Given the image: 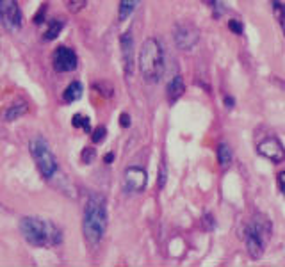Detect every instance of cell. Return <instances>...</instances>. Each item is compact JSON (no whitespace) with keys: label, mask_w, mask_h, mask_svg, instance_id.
I'll list each match as a JSON object with an SVG mask.
<instances>
[{"label":"cell","mask_w":285,"mask_h":267,"mask_svg":"<svg viewBox=\"0 0 285 267\" xmlns=\"http://www.w3.org/2000/svg\"><path fill=\"white\" fill-rule=\"evenodd\" d=\"M109 224L107 200L100 192H91L86 201L84 216H82V233L89 246L96 248L102 242Z\"/></svg>","instance_id":"cell-1"},{"label":"cell","mask_w":285,"mask_h":267,"mask_svg":"<svg viewBox=\"0 0 285 267\" xmlns=\"http://www.w3.org/2000/svg\"><path fill=\"white\" fill-rule=\"evenodd\" d=\"M20 233L32 248H55L62 244V230L50 219L25 216L20 219Z\"/></svg>","instance_id":"cell-2"},{"label":"cell","mask_w":285,"mask_h":267,"mask_svg":"<svg viewBox=\"0 0 285 267\" xmlns=\"http://www.w3.org/2000/svg\"><path fill=\"white\" fill-rule=\"evenodd\" d=\"M138 66L141 77L146 84H157L164 77L166 71V53L164 46L157 38H148L139 50Z\"/></svg>","instance_id":"cell-3"},{"label":"cell","mask_w":285,"mask_h":267,"mask_svg":"<svg viewBox=\"0 0 285 267\" xmlns=\"http://www.w3.org/2000/svg\"><path fill=\"white\" fill-rule=\"evenodd\" d=\"M273 235V224L266 214L255 212L249 218L248 226L244 228V242L246 249L251 258L260 260L266 253V246Z\"/></svg>","instance_id":"cell-4"},{"label":"cell","mask_w":285,"mask_h":267,"mask_svg":"<svg viewBox=\"0 0 285 267\" xmlns=\"http://www.w3.org/2000/svg\"><path fill=\"white\" fill-rule=\"evenodd\" d=\"M29 151H31V157L41 177L45 180H53L55 175L59 173V164L47 139L43 135L32 137L31 142H29Z\"/></svg>","instance_id":"cell-5"},{"label":"cell","mask_w":285,"mask_h":267,"mask_svg":"<svg viewBox=\"0 0 285 267\" xmlns=\"http://www.w3.org/2000/svg\"><path fill=\"white\" fill-rule=\"evenodd\" d=\"M0 23L9 34H18L23 27V13L18 0H0Z\"/></svg>","instance_id":"cell-6"},{"label":"cell","mask_w":285,"mask_h":267,"mask_svg":"<svg viewBox=\"0 0 285 267\" xmlns=\"http://www.w3.org/2000/svg\"><path fill=\"white\" fill-rule=\"evenodd\" d=\"M173 41L178 50L189 52V50L194 48L196 44H198V41H200V31H198L192 23L180 22L173 27Z\"/></svg>","instance_id":"cell-7"},{"label":"cell","mask_w":285,"mask_h":267,"mask_svg":"<svg viewBox=\"0 0 285 267\" xmlns=\"http://www.w3.org/2000/svg\"><path fill=\"white\" fill-rule=\"evenodd\" d=\"M52 66L57 73H71L79 66V55L73 48L61 44L52 53Z\"/></svg>","instance_id":"cell-8"},{"label":"cell","mask_w":285,"mask_h":267,"mask_svg":"<svg viewBox=\"0 0 285 267\" xmlns=\"http://www.w3.org/2000/svg\"><path fill=\"white\" fill-rule=\"evenodd\" d=\"M148 173L141 166H130L125 169L123 175V191L127 194H139L146 189Z\"/></svg>","instance_id":"cell-9"},{"label":"cell","mask_w":285,"mask_h":267,"mask_svg":"<svg viewBox=\"0 0 285 267\" xmlns=\"http://www.w3.org/2000/svg\"><path fill=\"white\" fill-rule=\"evenodd\" d=\"M257 153L262 159L271 160L273 164H280L285 160V146L276 135H269V137L258 142Z\"/></svg>","instance_id":"cell-10"},{"label":"cell","mask_w":285,"mask_h":267,"mask_svg":"<svg viewBox=\"0 0 285 267\" xmlns=\"http://www.w3.org/2000/svg\"><path fill=\"white\" fill-rule=\"evenodd\" d=\"M120 48H121V64H123L125 75L130 77L136 68V46H134L132 31H127L120 36Z\"/></svg>","instance_id":"cell-11"},{"label":"cell","mask_w":285,"mask_h":267,"mask_svg":"<svg viewBox=\"0 0 285 267\" xmlns=\"http://www.w3.org/2000/svg\"><path fill=\"white\" fill-rule=\"evenodd\" d=\"M27 112H29V103L20 100V102L11 103L7 109H4L2 114H0V118H2V121H5V123H13V121L23 118Z\"/></svg>","instance_id":"cell-12"},{"label":"cell","mask_w":285,"mask_h":267,"mask_svg":"<svg viewBox=\"0 0 285 267\" xmlns=\"http://www.w3.org/2000/svg\"><path fill=\"white\" fill-rule=\"evenodd\" d=\"M186 91V84H184L182 75H175L173 79L169 80L168 86H166V96H168V102L173 105L177 100H180V96Z\"/></svg>","instance_id":"cell-13"},{"label":"cell","mask_w":285,"mask_h":267,"mask_svg":"<svg viewBox=\"0 0 285 267\" xmlns=\"http://www.w3.org/2000/svg\"><path fill=\"white\" fill-rule=\"evenodd\" d=\"M82 93H84V86L80 80H71L70 84L66 86V89L62 91V100L66 103H75L82 98Z\"/></svg>","instance_id":"cell-14"},{"label":"cell","mask_w":285,"mask_h":267,"mask_svg":"<svg viewBox=\"0 0 285 267\" xmlns=\"http://www.w3.org/2000/svg\"><path fill=\"white\" fill-rule=\"evenodd\" d=\"M64 25H66V20H62V18H52V20H48V23H47V31H45V34H43V40L45 41L57 40L59 34H61L62 29H64Z\"/></svg>","instance_id":"cell-15"},{"label":"cell","mask_w":285,"mask_h":267,"mask_svg":"<svg viewBox=\"0 0 285 267\" xmlns=\"http://www.w3.org/2000/svg\"><path fill=\"white\" fill-rule=\"evenodd\" d=\"M139 4H141V0H120V5H118V20H120V22H127L134 14V11L138 9Z\"/></svg>","instance_id":"cell-16"},{"label":"cell","mask_w":285,"mask_h":267,"mask_svg":"<svg viewBox=\"0 0 285 267\" xmlns=\"http://www.w3.org/2000/svg\"><path fill=\"white\" fill-rule=\"evenodd\" d=\"M232 159H234V153H232V148L228 146L227 142H219L218 146V162L223 169H228L232 164Z\"/></svg>","instance_id":"cell-17"},{"label":"cell","mask_w":285,"mask_h":267,"mask_svg":"<svg viewBox=\"0 0 285 267\" xmlns=\"http://www.w3.org/2000/svg\"><path fill=\"white\" fill-rule=\"evenodd\" d=\"M271 4H273V14H275L276 22H278L282 32L285 36V4H282L280 0H273Z\"/></svg>","instance_id":"cell-18"},{"label":"cell","mask_w":285,"mask_h":267,"mask_svg":"<svg viewBox=\"0 0 285 267\" xmlns=\"http://www.w3.org/2000/svg\"><path fill=\"white\" fill-rule=\"evenodd\" d=\"M71 127L73 129H82L86 134H91V120H89V116H84V114H73L71 118Z\"/></svg>","instance_id":"cell-19"},{"label":"cell","mask_w":285,"mask_h":267,"mask_svg":"<svg viewBox=\"0 0 285 267\" xmlns=\"http://www.w3.org/2000/svg\"><path fill=\"white\" fill-rule=\"evenodd\" d=\"M201 2L212 11L214 18H221L223 13H225V4H223L221 0H201Z\"/></svg>","instance_id":"cell-20"},{"label":"cell","mask_w":285,"mask_h":267,"mask_svg":"<svg viewBox=\"0 0 285 267\" xmlns=\"http://www.w3.org/2000/svg\"><path fill=\"white\" fill-rule=\"evenodd\" d=\"M88 5V0H66V7L70 13L77 14Z\"/></svg>","instance_id":"cell-21"},{"label":"cell","mask_w":285,"mask_h":267,"mask_svg":"<svg viewBox=\"0 0 285 267\" xmlns=\"http://www.w3.org/2000/svg\"><path fill=\"white\" fill-rule=\"evenodd\" d=\"M96 159V150L93 146H86L80 153V160L84 162V164H91L93 160Z\"/></svg>","instance_id":"cell-22"},{"label":"cell","mask_w":285,"mask_h":267,"mask_svg":"<svg viewBox=\"0 0 285 267\" xmlns=\"http://www.w3.org/2000/svg\"><path fill=\"white\" fill-rule=\"evenodd\" d=\"M107 135V129L105 127H96L95 130H91V141H93V144H98V142H102L103 139H105Z\"/></svg>","instance_id":"cell-23"},{"label":"cell","mask_w":285,"mask_h":267,"mask_svg":"<svg viewBox=\"0 0 285 267\" xmlns=\"http://www.w3.org/2000/svg\"><path fill=\"white\" fill-rule=\"evenodd\" d=\"M228 29H230L234 34L237 36H242L244 34V25H242V22L240 20H237V18H232L230 22H228Z\"/></svg>","instance_id":"cell-24"},{"label":"cell","mask_w":285,"mask_h":267,"mask_svg":"<svg viewBox=\"0 0 285 267\" xmlns=\"http://www.w3.org/2000/svg\"><path fill=\"white\" fill-rule=\"evenodd\" d=\"M166 180H168V171H166L164 164H160V168H159V187L160 189L166 185Z\"/></svg>","instance_id":"cell-25"},{"label":"cell","mask_w":285,"mask_h":267,"mask_svg":"<svg viewBox=\"0 0 285 267\" xmlns=\"http://www.w3.org/2000/svg\"><path fill=\"white\" fill-rule=\"evenodd\" d=\"M203 228L205 230H214L216 228V222H214V218L210 214H205L203 216Z\"/></svg>","instance_id":"cell-26"},{"label":"cell","mask_w":285,"mask_h":267,"mask_svg":"<svg viewBox=\"0 0 285 267\" xmlns=\"http://www.w3.org/2000/svg\"><path fill=\"white\" fill-rule=\"evenodd\" d=\"M45 11H47V4H41L40 11H38V13H36V16H34V23H36V25H41V23H43Z\"/></svg>","instance_id":"cell-27"},{"label":"cell","mask_w":285,"mask_h":267,"mask_svg":"<svg viewBox=\"0 0 285 267\" xmlns=\"http://www.w3.org/2000/svg\"><path fill=\"white\" fill-rule=\"evenodd\" d=\"M276 183H278V189H280V192L285 196V171L278 173V177H276Z\"/></svg>","instance_id":"cell-28"},{"label":"cell","mask_w":285,"mask_h":267,"mask_svg":"<svg viewBox=\"0 0 285 267\" xmlns=\"http://www.w3.org/2000/svg\"><path fill=\"white\" fill-rule=\"evenodd\" d=\"M130 123H132V121H130V116L127 114V112H121V116H120V125H121V127H123V129H129Z\"/></svg>","instance_id":"cell-29"},{"label":"cell","mask_w":285,"mask_h":267,"mask_svg":"<svg viewBox=\"0 0 285 267\" xmlns=\"http://www.w3.org/2000/svg\"><path fill=\"white\" fill-rule=\"evenodd\" d=\"M223 102H225L227 109H234V105H236V100H234L230 94H225V96H223Z\"/></svg>","instance_id":"cell-30"},{"label":"cell","mask_w":285,"mask_h":267,"mask_svg":"<svg viewBox=\"0 0 285 267\" xmlns=\"http://www.w3.org/2000/svg\"><path fill=\"white\" fill-rule=\"evenodd\" d=\"M112 160H114V153H112V151L103 157V162H105V164H112Z\"/></svg>","instance_id":"cell-31"}]
</instances>
